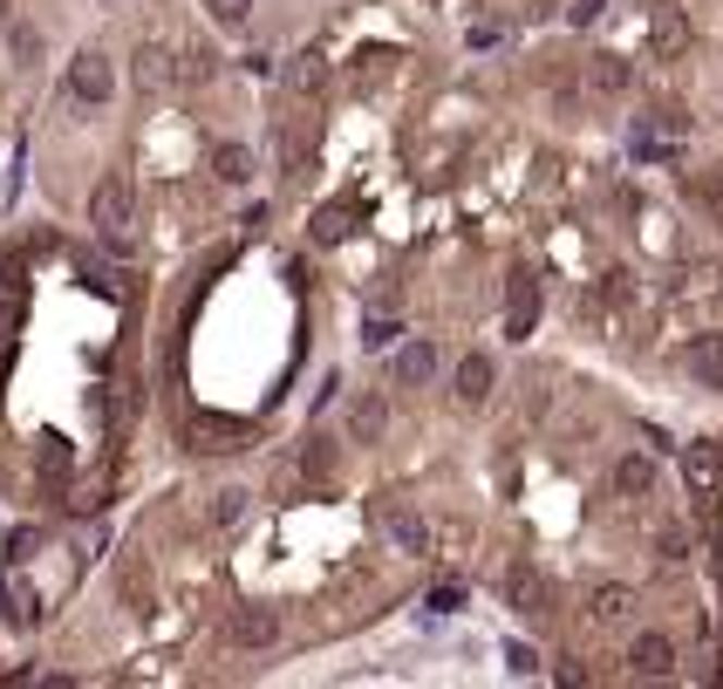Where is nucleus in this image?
<instances>
[{
    "mask_svg": "<svg viewBox=\"0 0 723 689\" xmlns=\"http://www.w3.org/2000/svg\"><path fill=\"white\" fill-rule=\"evenodd\" d=\"M131 212H137V192H131V177L123 171H110L102 177V185L89 192V225L110 246H131Z\"/></svg>",
    "mask_w": 723,
    "mask_h": 689,
    "instance_id": "nucleus-1",
    "label": "nucleus"
},
{
    "mask_svg": "<svg viewBox=\"0 0 723 689\" xmlns=\"http://www.w3.org/2000/svg\"><path fill=\"white\" fill-rule=\"evenodd\" d=\"M539 321V273L532 267H512L505 273V342H526Z\"/></svg>",
    "mask_w": 723,
    "mask_h": 689,
    "instance_id": "nucleus-2",
    "label": "nucleus"
},
{
    "mask_svg": "<svg viewBox=\"0 0 723 689\" xmlns=\"http://www.w3.org/2000/svg\"><path fill=\"white\" fill-rule=\"evenodd\" d=\"M69 96H75V103H110V96H117V69H110V56H96V48H83V56H75L69 62Z\"/></svg>",
    "mask_w": 723,
    "mask_h": 689,
    "instance_id": "nucleus-3",
    "label": "nucleus"
},
{
    "mask_svg": "<svg viewBox=\"0 0 723 689\" xmlns=\"http://www.w3.org/2000/svg\"><path fill=\"white\" fill-rule=\"evenodd\" d=\"M505 607H519V615H532V622H539V615H553V580L519 559V567L505 574Z\"/></svg>",
    "mask_w": 723,
    "mask_h": 689,
    "instance_id": "nucleus-4",
    "label": "nucleus"
},
{
    "mask_svg": "<svg viewBox=\"0 0 723 689\" xmlns=\"http://www.w3.org/2000/svg\"><path fill=\"white\" fill-rule=\"evenodd\" d=\"M649 56H655V62L689 56V14L676 8V0H662V8L649 14Z\"/></svg>",
    "mask_w": 723,
    "mask_h": 689,
    "instance_id": "nucleus-5",
    "label": "nucleus"
},
{
    "mask_svg": "<svg viewBox=\"0 0 723 689\" xmlns=\"http://www.w3.org/2000/svg\"><path fill=\"white\" fill-rule=\"evenodd\" d=\"M376 526H382V540H390L396 553H424L430 546V526L417 513H403V505H390V499L376 505Z\"/></svg>",
    "mask_w": 723,
    "mask_h": 689,
    "instance_id": "nucleus-6",
    "label": "nucleus"
},
{
    "mask_svg": "<svg viewBox=\"0 0 723 689\" xmlns=\"http://www.w3.org/2000/svg\"><path fill=\"white\" fill-rule=\"evenodd\" d=\"M628 669H635V676H649V682L676 676V642H669V635H635V649H628Z\"/></svg>",
    "mask_w": 723,
    "mask_h": 689,
    "instance_id": "nucleus-7",
    "label": "nucleus"
},
{
    "mask_svg": "<svg viewBox=\"0 0 723 689\" xmlns=\"http://www.w3.org/2000/svg\"><path fill=\"white\" fill-rule=\"evenodd\" d=\"M492 382H499V369H492V355H464L457 362V403L464 410H478V403H492Z\"/></svg>",
    "mask_w": 723,
    "mask_h": 689,
    "instance_id": "nucleus-8",
    "label": "nucleus"
},
{
    "mask_svg": "<svg viewBox=\"0 0 723 689\" xmlns=\"http://www.w3.org/2000/svg\"><path fill=\"white\" fill-rule=\"evenodd\" d=\"M683 369H689L696 382H710V390H723V335H689Z\"/></svg>",
    "mask_w": 723,
    "mask_h": 689,
    "instance_id": "nucleus-9",
    "label": "nucleus"
},
{
    "mask_svg": "<svg viewBox=\"0 0 723 689\" xmlns=\"http://www.w3.org/2000/svg\"><path fill=\"white\" fill-rule=\"evenodd\" d=\"M587 615H593V628H622L635 615V594H628V587H614V580H601L587 594Z\"/></svg>",
    "mask_w": 723,
    "mask_h": 689,
    "instance_id": "nucleus-10",
    "label": "nucleus"
},
{
    "mask_svg": "<svg viewBox=\"0 0 723 689\" xmlns=\"http://www.w3.org/2000/svg\"><path fill=\"white\" fill-rule=\"evenodd\" d=\"M246 444V423L232 417H192V451H240Z\"/></svg>",
    "mask_w": 723,
    "mask_h": 689,
    "instance_id": "nucleus-11",
    "label": "nucleus"
},
{
    "mask_svg": "<svg viewBox=\"0 0 723 689\" xmlns=\"http://www.w3.org/2000/svg\"><path fill=\"white\" fill-rule=\"evenodd\" d=\"M683 478L696 484V492H723V451L716 444H689L683 451Z\"/></svg>",
    "mask_w": 723,
    "mask_h": 689,
    "instance_id": "nucleus-12",
    "label": "nucleus"
},
{
    "mask_svg": "<svg viewBox=\"0 0 723 689\" xmlns=\"http://www.w3.org/2000/svg\"><path fill=\"white\" fill-rule=\"evenodd\" d=\"M225 635H232V642H240V649H267L273 635H280V622H273V607H240Z\"/></svg>",
    "mask_w": 723,
    "mask_h": 689,
    "instance_id": "nucleus-13",
    "label": "nucleus"
},
{
    "mask_svg": "<svg viewBox=\"0 0 723 689\" xmlns=\"http://www.w3.org/2000/svg\"><path fill=\"white\" fill-rule=\"evenodd\" d=\"M382 430H390V403H382V396H362L355 410H348V438H355V444H382Z\"/></svg>",
    "mask_w": 723,
    "mask_h": 689,
    "instance_id": "nucleus-14",
    "label": "nucleus"
},
{
    "mask_svg": "<svg viewBox=\"0 0 723 689\" xmlns=\"http://www.w3.org/2000/svg\"><path fill=\"white\" fill-rule=\"evenodd\" d=\"M614 492H622V499H649V492H655V457L628 451L622 465H614Z\"/></svg>",
    "mask_w": 723,
    "mask_h": 689,
    "instance_id": "nucleus-15",
    "label": "nucleus"
},
{
    "mask_svg": "<svg viewBox=\"0 0 723 689\" xmlns=\"http://www.w3.org/2000/svg\"><path fill=\"white\" fill-rule=\"evenodd\" d=\"M164 83H177L171 48H164V41H144V48H137V89H164Z\"/></svg>",
    "mask_w": 723,
    "mask_h": 689,
    "instance_id": "nucleus-16",
    "label": "nucleus"
},
{
    "mask_svg": "<svg viewBox=\"0 0 723 689\" xmlns=\"http://www.w3.org/2000/svg\"><path fill=\"white\" fill-rule=\"evenodd\" d=\"M587 83H593V96H628V83H635V69H628L622 56H593V69H587Z\"/></svg>",
    "mask_w": 723,
    "mask_h": 689,
    "instance_id": "nucleus-17",
    "label": "nucleus"
},
{
    "mask_svg": "<svg viewBox=\"0 0 723 689\" xmlns=\"http://www.w3.org/2000/svg\"><path fill=\"white\" fill-rule=\"evenodd\" d=\"M307 233H315V246H342V239L355 233V212H348V206H321Z\"/></svg>",
    "mask_w": 723,
    "mask_h": 689,
    "instance_id": "nucleus-18",
    "label": "nucleus"
},
{
    "mask_svg": "<svg viewBox=\"0 0 723 689\" xmlns=\"http://www.w3.org/2000/svg\"><path fill=\"white\" fill-rule=\"evenodd\" d=\"M430 376H437V348L430 342H409L396 355V382H430Z\"/></svg>",
    "mask_w": 723,
    "mask_h": 689,
    "instance_id": "nucleus-19",
    "label": "nucleus"
},
{
    "mask_svg": "<svg viewBox=\"0 0 723 689\" xmlns=\"http://www.w3.org/2000/svg\"><path fill=\"white\" fill-rule=\"evenodd\" d=\"M0 615H8V622H21V628H28V622L41 615V601L28 594V587H14L8 574H0Z\"/></svg>",
    "mask_w": 723,
    "mask_h": 689,
    "instance_id": "nucleus-20",
    "label": "nucleus"
},
{
    "mask_svg": "<svg viewBox=\"0 0 723 689\" xmlns=\"http://www.w3.org/2000/svg\"><path fill=\"white\" fill-rule=\"evenodd\" d=\"M212 171L225 177V185H246V177H253V150L246 144H219L212 150Z\"/></svg>",
    "mask_w": 723,
    "mask_h": 689,
    "instance_id": "nucleus-21",
    "label": "nucleus"
},
{
    "mask_svg": "<svg viewBox=\"0 0 723 689\" xmlns=\"http://www.w3.org/2000/svg\"><path fill=\"white\" fill-rule=\"evenodd\" d=\"M301 478H315V484L334 478V444H328V438H307V444H301Z\"/></svg>",
    "mask_w": 723,
    "mask_h": 689,
    "instance_id": "nucleus-22",
    "label": "nucleus"
},
{
    "mask_svg": "<svg viewBox=\"0 0 723 689\" xmlns=\"http://www.w3.org/2000/svg\"><path fill=\"white\" fill-rule=\"evenodd\" d=\"M205 8H212L219 28H246V21H253V0H205Z\"/></svg>",
    "mask_w": 723,
    "mask_h": 689,
    "instance_id": "nucleus-23",
    "label": "nucleus"
},
{
    "mask_svg": "<svg viewBox=\"0 0 723 689\" xmlns=\"http://www.w3.org/2000/svg\"><path fill=\"white\" fill-rule=\"evenodd\" d=\"M307 171V150H301V137L287 131V137H280V177H301Z\"/></svg>",
    "mask_w": 723,
    "mask_h": 689,
    "instance_id": "nucleus-24",
    "label": "nucleus"
},
{
    "mask_svg": "<svg viewBox=\"0 0 723 689\" xmlns=\"http://www.w3.org/2000/svg\"><path fill=\"white\" fill-rule=\"evenodd\" d=\"M240 513H246V492H219L212 499V526H240Z\"/></svg>",
    "mask_w": 723,
    "mask_h": 689,
    "instance_id": "nucleus-25",
    "label": "nucleus"
},
{
    "mask_svg": "<svg viewBox=\"0 0 723 689\" xmlns=\"http://www.w3.org/2000/svg\"><path fill=\"white\" fill-rule=\"evenodd\" d=\"M396 335H403L396 321H362V348H390Z\"/></svg>",
    "mask_w": 723,
    "mask_h": 689,
    "instance_id": "nucleus-26",
    "label": "nucleus"
},
{
    "mask_svg": "<svg viewBox=\"0 0 723 689\" xmlns=\"http://www.w3.org/2000/svg\"><path fill=\"white\" fill-rule=\"evenodd\" d=\"M505 669H512V676H539V655H532L526 642H512V649H505Z\"/></svg>",
    "mask_w": 723,
    "mask_h": 689,
    "instance_id": "nucleus-27",
    "label": "nucleus"
},
{
    "mask_svg": "<svg viewBox=\"0 0 723 689\" xmlns=\"http://www.w3.org/2000/svg\"><path fill=\"white\" fill-rule=\"evenodd\" d=\"M41 471H69V444L62 438H41Z\"/></svg>",
    "mask_w": 723,
    "mask_h": 689,
    "instance_id": "nucleus-28",
    "label": "nucleus"
},
{
    "mask_svg": "<svg viewBox=\"0 0 723 689\" xmlns=\"http://www.w3.org/2000/svg\"><path fill=\"white\" fill-rule=\"evenodd\" d=\"M14 56L35 62V56H41V35H35V28H14Z\"/></svg>",
    "mask_w": 723,
    "mask_h": 689,
    "instance_id": "nucleus-29",
    "label": "nucleus"
},
{
    "mask_svg": "<svg viewBox=\"0 0 723 689\" xmlns=\"http://www.w3.org/2000/svg\"><path fill=\"white\" fill-rule=\"evenodd\" d=\"M28 546H35V532L14 526V532H8V559H28Z\"/></svg>",
    "mask_w": 723,
    "mask_h": 689,
    "instance_id": "nucleus-30",
    "label": "nucleus"
},
{
    "mask_svg": "<svg viewBox=\"0 0 723 689\" xmlns=\"http://www.w3.org/2000/svg\"><path fill=\"white\" fill-rule=\"evenodd\" d=\"M593 14H601V0H574V8H566V21H574V28H587Z\"/></svg>",
    "mask_w": 723,
    "mask_h": 689,
    "instance_id": "nucleus-31",
    "label": "nucleus"
},
{
    "mask_svg": "<svg viewBox=\"0 0 723 689\" xmlns=\"http://www.w3.org/2000/svg\"><path fill=\"white\" fill-rule=\"evenodd\" d=\"M703 198H710V212L723 219V171H716V177H710V185H703Z\"/></svg>",
    "mask_w": 723,
    "mask_h": 689,
    "instance_id": "nucleus-32",
    "label": "nucleus"
}]
</instances>
